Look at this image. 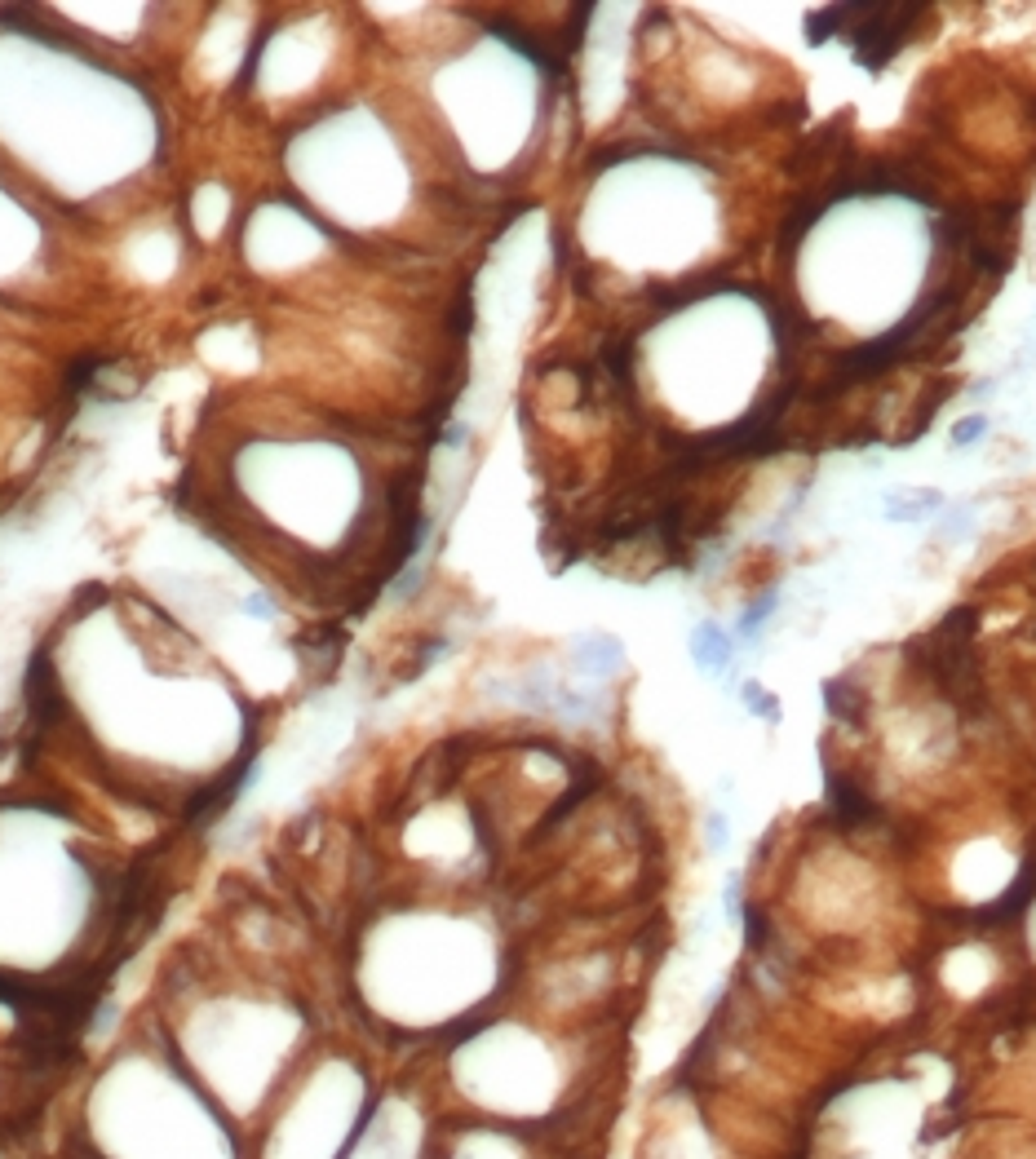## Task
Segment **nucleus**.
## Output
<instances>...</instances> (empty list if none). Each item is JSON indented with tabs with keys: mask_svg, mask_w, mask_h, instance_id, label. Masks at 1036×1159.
Listing matches in <instances>:
<instances>
[{
	"mask_svg": "<svg viewBox=\"0 0 1036 1159\" xmlns=\"http://www.w3.org/2000/svg\"><path fill=\"white\" fill-rule=\"evenodd\" d=\"M926 9L921 5H859V14L851 22V41H855V58L864 71H881L886 62L904 49L908 41V31H913V22L921 19Z\"/></svg>",
	"mask_w": 1036,
	"mask_h": 1159,
	"instance_id": "obj_1",
	"label": "nucleus"
},
{
	"mask_svg": "<svg viewBox=\"0 0 1036 1159\" xmlns=\"http://www.w3.org/2000/svg\"><path fill=\"white\" fill-rule=\"evenodd\" d=\"M691 660L700 664V673H709V678H722L735 660V642L731 633H722L713 620H705L695 633H691Z\"/></svg>",
	"mask_w": 1036,
	"mask_h": 1159,
	"instance_id": "obj_2",
	"label": "nucleus"
},
{
	"mask_svg": "<svg viewBox=\"0 0 1036 1159\" xmlns=\"http://www.w3.org/2000/svg\"><path fill=\"white\" fill-rule=\"evenodd\" d=\"M625 660V651H620V642L607 638V633H593L576 646V664H580V673H590V678H603V673H616Z\"/></svg>",
	"mask_w": 1036,
	"mask_h": 1159,
	"instance_id": "obj_3",
	"label": "nucleus"
},
{
	"mask_svg": "<svg viewBox=\"0 0 1036 1159\" xmlns=\"http://www.w3.org/2000/svg\"><path fill=\"white\" fill-rule=\"evenodd\" d=\"M829 805L842 823H864L873 819V801L859 792V783L842 779V775H829Z\"/></svg>",
	"mask_w": 1036,
	"mask_h": 1159,
	"instance_id": "obj_4",
	"label": "nucleus"
},
{
	"mask_svg": "<svg viewBox=\"0 0 1036 1159\" xmlns=\"http://www.w3.org/2000/svg\"><path fill=\"white\" fill-rule=\"evenodd\" d=\"M855 14H859V5H829V9H815L811 19H806V44H824V41H833L837 31H851Z\"/></svg>",
	"mask_w": 1036,
	"mask_h": 1159,
	"instance_id": "obj_5",
	"label": "nucleus"
},
{
	"mask_svg": "<svg viewBox=\"0 0 1036 1159\" xmlns=\"http://www.w3.org/2000/svg\"><path fill=\"white\" fill-rule=\"evenodd\" d=\"M824 704H829V713L842 717V721H859V717H864V695L855 691L851 681H842V678L824 681Z\"/></svg>",
	"mask_w": 1036,
	"mask_h": 1159,
	"instance_id": "obj_6",
	"label": "nucleus"
},
{
	"mask_svg": "<svg viewBox=\"0 0 1036 1159\" xmlns=\"http://www.w3.org/2000/svg\"><path fill=\"white\" fill-rule=\"evenodd\" d=\"M775 606H780V598H775V593H762V598H757L749 611L740 616V638H749V642L757 638V629H762V624L775 616Z\"/></svg>",
	"mask_w": 1036,
	"mask_h": 1159,
	"instance_id": "obj_7",
	"label": "nucleus"
},
{
	"mask_svg": "<svg viewBox=\"0 0 1036 1159\" xmlns=\"http://www.w3.org/2000/svg\"><path fill=\"white\" fill-rule=\"evenodd\" d=\"M819 218H824V204H802V208H797V213L784 221V235H780V240H784V248H793V243L802 240V235H806V231H811Z\"/></svg>",
	"mask_w": 1036,
	"mask_h": 1159,
	"instance_id": "obj_8",
	"label": "nucleus"
},
{
	"mask_svg": "<svg viewBox=\"0 0 1036 1159\" xmlns=\"http://www.w3.org/2000/svg\"><path fill=\"white\" fill-rule=\"evenodd\" d=\"M939 505H943L939 492H921L917 500H886V514H891V518H921V514H930Z\"/></svg>",
	"mask_w": 1036,
	"mask_h": 1159,
	"instance_id": "obj_9",
	"label": "nucleus"
},
{
	"mask_svg": "<svg viewBox=\"0 0 1036 1159\" xmlns=\"http://www.w3.org/2000/svg\"><path fill=\"white\" fill-rule=\"evenodd\" d=\"M744 708H749L753 717L771 721V726H775V721H780V700H775L771 691H762V686H757V681H749V686H744Z\"/></svg>",
	"mask_w": 1036,
	"mask_h": 1159,
	"instance_id": "obj_10",
	"label": "nucleus"
},
{
	"mask_svg": "<svg viewBox=\"0 0 1036 1159\" xmlns=\"http://www.w3.org/2000/svg\"><path fill=\"white\" fill-rule=\"evenodd\" d=\"M705 832H709V850H727L731 845V819H727V810H713L709 819H705Z\"/></svg>",
	"mask_w": 1036,
	"mask_h": 1159,
	"instance_id": "obj_11",
	"label": "nucleus"
},
{
	"mask_svg": "<svg viewBox=\"0 0 1036 1159\" xmlns=\"http://www.w3.org/2000/svg\"><path fill=\"white\" fill-rule=\"evenodd\" d=\"M983 430H988V420H983V417H966L953 430V447H970V442H979V439H983Z\"/></svg>",
	"mask_w": 1036,
	"mask_h": 1159,
	"instance_id": "obj_12",
	"label": "nucleus"
},
{
	"mask_svg": "<svg viewBox=\"0 0 1036 1159\" xmlns=\"http://www.w3.org/2000/svg\"><path fill=\"white\" fill-rule=\"evenodd\" d=\"M740 916H744L749 942H753V947H762V942H767V920H762V912H753V907H749V912H740Z\"/></svg>",
	"mask_w": 1036,
	"mask_h": 1159,
	"instance_id": "obj_13",
	"label": "nucleus"
},
{
	"mask_svg": "<svg viewBox=\"0 0 1036 1159\" xmlns=\"http://www.w3.org/2000/svg\"><path fill=\"white\" fill-rule=\"evenodd\" d=\"M722 912H727V920L740 916V877L727 880V890H722Z\"/></svg>",
	"mask_w": 1036,
	"mask_h": 1159,
	"instance_id": "obj_14",
	"label": "nucleus"
},
{
	"mask_svg": "<svg viewBox=\"0 0 1036 1159\" xmlns=\"http://www.w3.org/2000/svg\"><path fill=\"white\" fill-rule=\"evenodd\" d=\"M961 531H970V509H956L953 518H948V531H943V536L953 540V536H961Z\"/></svg>",
	"mask_w": 1036,
	"mask_h": 1159,
	"instance_id": "obj_15",
	"label": "nucleus"
},
{
	"mask_svg": "<svg viewBox=\"0 0 1036 1159\" xmlns=\"http://www.w3.org/2000/svg\"><path fill=\"white\" fill-rule=\"evenodd\" d=\"M244 616H253V620H270V616H275V606H270V602H257V598H244Z\"/></svg>",
	"mask_w": 1036,
	"mask_h": 1159,
	"instance_id": "obj_16",
	"label": "nucleus"
}]
</instances>
